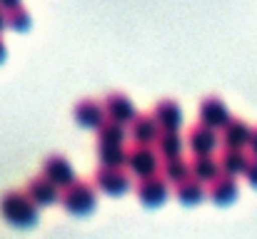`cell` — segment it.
Returning <instances> with one entry per match:
<instances>
[{
	"mask_svg": "<svg viewBox=\"0 0 257 239\" xmlns=\"http://www.w3.org/2000/svg\"><path fill=\"white\" fill-rule=\"evenodd\" d=\"M0 214L10 227L28 229L38 222V204L23 189H8L5 194H0Z\"/></svg>",
	"mask_w": 257,
	"mask_h": 239,
	"instance_id": "cell-1",
	"label": "cell"
},
{
	"mask_svg": "<svg viewBox=\"0 0 257 239\" xmlns=\"http://www.w3.org/2000/svg\"><path fill=\"white\" fill-rule=\"evenodd\" d=\"M60 204H63L70 214H75V217H85V214H90V212L95 209V204H97L95 187L87 184V182H75L73 187L63 189V194H60Z\"/></svg>",
	"mask_w": 257,
	"mask_h": 239,
	"instance_id": "cell-2",
	"label": "cell"
},
{
	"mask_svg": "<svg viewBox=\"0 0 257 239\" xmlns=\"http://www.w3.org/2000/svg\"><path fill=\"white\" fill-rule=\"evenodd\" d=\"M160 155L155 147H148V145H135L130 147L127 152V169L138 177V179H145V177H155L160 174Z\"/></svg>",
	"mask_w": 257,
	"mask_h": 239,
	"instance_id": "cell-3",
	"label": "cell"
},
{
	"mask_svg": "<svg viewBox=\"0 0 257 239\" xmlns=\"http://www.w3.org/2000/svg\"><path fill=\"white\" fill-rule=\"evenodd\" d=\"M40 174L45 179H50L60 189H68V187H73L78 182L75 169H73L70 159L65 157V155H48V157L43 159V164H40Z\"/></svg>",
	"mask_w": 257,
	"mask_h": 239,
	"instance_id": "cell-4",
	"label": "cell"
},
{
	"mask_svg": "<svg viewBox=\"0 0 257 239\" xmlns=\"http://www.w3.org/2000/svg\"><path fill=\"white\" fill-rule=\"evenodd\" d=\"M102 107H105V115L107 120L117 122V125H130L135 117H138V110H135V102L120 92V90H112L102 97Z\"/></svg>",
	"mask_w": 257,
	"mask_h": 239,
	"instance_id": "cell-5",
	"label": "cell"
},
{
	"mask_svg": "<svg viewBox=\"0 0 257 239\" xmlns=\"http://www.w3.org/2000/svg\"><path fill=\"white\" fill-rule=\"evenodd\" d=\"M197 117H200L202 125H207V127H212V130H222V127L230 122V110H227V105H225L222 97L207 95V97H202L200 105H197Z\"/></svg>",
	"mask_w": 257,
	"mask_h": 239,
	"instance_id": "cell-6",
	"label": "cell"
},
{
	"mask_svg": "<svg viewBox=\"0 0 257 239\" xmlns=\"http://www.w3.org/2000/svg\"><path fill=\"white\" fill-rule=\"evenodd\" d=\"M138 199L145 204V207H160L165 204V199L170 197V184L163 174H155V177H145V179H138Z\"/></svg>",
	"mask_w": 257,
	"mask_h": 239,
	"instance_id": "cell-7",
	"label": "cell"
},
{
	"mask_svg": "<svg viewBox=\"0 0 257 239\" xmlns=\"http://www.w3.org/2000/svg\"><path fill=\"white\" fill-rule=\"evenodd\" d=\"M185 142H187V147L192 150L195 157H200V155H212L215 147L220 145V135H217V130H212V127L197 122V125H192V127L187 130Z\"/></svg>",
	"mask_w": 257,
	"mask_h": 239,
	"instance_id": "cell-8",
	"label": "cell"
},
{
	"mask_svg": "<svg viewBox=\"0 0 257 239\" xmlns=\"http://www.w3.org/2000/svg\"><path fill=\"white\" fill-rule=\"evenodd\" d=\"M73 117H75V122H78L80 127H87V130H100L102 122L107 120L102 102H97V100H92V97H83V100L75 102Z\"/></svg>",
	"mask_w": 257,
	"mask_h": 239,
	"instance_id": "cell-9",
	"label": "cell"
},
{
	"mask_svg": "<svg viewBox=\"0 0 257 239\" xmlns=\"http://www.w3.org/2000/svg\"><path fill=\"white\" fill-rule=\"evenodd\" d=\"M95 187L110 197L125 194L130 189V177L122 169H107V167H97L95 172Z\"/></svg>",
	"mask_w": 257,
	"mask_h": 239,
	"instance_id": "cell-10",
	"label": "cell"
},
{
	"mask_svg": "<svg viewBox=\"0 0 257 239\" xmlns=\"http://www.w3.org/2000/svg\"><path fill=\"white\" fill-rule=\"evenodd\" d=\"M250 135H252V127L242 117H230V122L222 127L220 142L225 145V150H245L250 145Z\"/></svg>",
	"mask_w": 257,
	"mask_h": 239,
	"instance_id": "cell-11",
	"label": "cell"
},
{
	"mask_svg": "<svg viewBox=\"0 0 257 239\" xmlns=\"http://www.w3.org/2000/svg\"><path fill=\"white\" fill-rule=\"evenodd\" d=\"M25 194L38 204V207H50V204H55V202H60V187H55L50 179H45L43 174H38V177H33L30 182H28V187H25Z\"/></svg>",
	"mask_w": 257,
	"mask_h": 239,
	"instance_id": "cell-12",
	"label": "cell"
},
{
	"mask_svg": "<svg viewBox=\"0 0 257 239\" xmlns=\"http://www.w3.org/2000/svg\"><path fill=\"white\" fill-rule=\"evenodd\" d=\"M153 117L155 122L160 125L163 132H177L180 125H182V110L175 100H158L155 107H153Z\"/></svg>",
	"mask_w": 257,
	"mask_h": 239,
	"instance_id": "cell-13",
	"label": "cell"
},
{
	"mask_svg": "<svg viewBox=\"0 0 257 239\" xmlns=\"http://www.w3.org/2000/svg\"><path fill=\"white\" fill-rule=\"evenodd\" d=\"M160 125L155 122V117H153V112L150 115H138L133 122H130V137L135 140V145H148V147H153L155 142H158V137H160Z\"/></svg>",
	"mask_w": 257,
	"mask_h": 239,
	"instance_id": "cell-14",
	"label": "cell"
},
{
	"mask_svg": "<svg viewBox=\"0 0 257 239\" xmlns=\"http://www.w3.org/2000/svg\"><path fill=\"white\" fill-rule=\"evenodd\" d=\"M190 174L192 179L202 182V184H212L222 169H220V159H215L212 155H200V157H192L190 159Z\"/></svg>",
	"mask_w": 257,
	"mask_h": 239,
	"instance_id": "cell-15",
	"label": "cell"
},
{
	"mask_svg": "<svg viewBox=\"0 0 257 239\" xmlns=\"http://www.w3.org/2000/svg\"><path fill=\"white\" fill-rule=\"evenodd\" d=\"M207 194H210V199H212L215 204H230V202L237 197V179L230 177V174H220V177L210 184Z\"/></svg>",
	"mask_w": 257,
	"mask_h": 239,
	"instance_id": "cell-16",
	"label": "cell"
},
{
	"mask_svg": "<svg viewBox=\"0 0 257 239\" xmlns=\"http://www.w3.org/2000/svg\"><path fill=\"white\" fill-rule=\"evenodd\" d=\"M220 169L222 174H230V177H237V174H245L247 164H250V157L245 150H222L220 155Z\"/></svg>",
	"mask_w": 257,
	"mask_h": 239,
	"instance_id": "cell-17",
	"label": "cell"
},
{
	"mask_svg": "<svg viewBox=\"0 0 257 239\" xmlns=\"http://www.w3.org/2000/svg\"><path fill=\"white\" fill-rule=\"evenodd\" d=\"M155 150L163 159H175L182 157V150H185V140L180 132H160L158 142H155Z\"/></svg>",
	"mask_w": 257,
	"mask_h": 239,
	"instance_id": "cell-18",
	"label": "cell"
},
{
	"mask_svg": "<svg viewBox=\"0 0 257 239\" xmlns=\"http://www.w3.org/2000/svg\"><path fill=\"white\" fill-rule=\"evenodd\" d=\"M125 145V125L105 120L97 130V147H122Z\"/></svg>",
	"mask_w": 257,
	"mask_h": 239,
	"instance_id": "cell-19",
	"label": "cell"
},
{
	"mask_svg": "<svg viewBox=\"0 0 257 239\" xmlns=\"http://www.w3.org/2000/svg\"><path fill=\"white\" fill-rule=\"evenodd\" d=\"M160 174L168 179V184H182L185 179H190V162L185 157H175V159H163V167H160Z\"/></svg>",
	"mask_w": 257,
	"mask_h": 239,
	"instance_id": "cell-20",
	"label": "cell"
},
{
	"mask_svg": "<svg viewBox=\"0 0 257 239\" xmlns=\"http://www.w3.org/2000/svg\"><path fill=\"white\" fill-rule=\"evenodd\" d=\"M175 194H177V199H180L182 204L192 207V204H197V202H202V199H205L207 189H205V184H202V182H197V179H192V177H190V179H185L182 184H177Z\"/></svg>",
	"mask_w": 257,
	"mask_h": 239,
	"instance_id": "cell-21",
	"label": "cell"
},
{
	"mask_svg": "<svg viewBox=\"0 0 257 239\" xmlns=\"http://www.w3.org/2000/svg\"><path fill=\"white\" fill-rule=\"evenodd\" d=\"M127 147H97V162L100 167H107V169H122L127 167Z\"/></svg>",
	"mask_w": 257,
	"mask_h": 239,
	"instance_id": "cell-22",
	"label": "cell"
},
{
	"mask_svg": "<svg viewBox=\"0 0 257 239\" xmlns=\"http://www.w3.org/2000/svg\"><path fill=\"white\" fill-rule=\"evenodd\" d=\"M8 28L13 30H28L30 28V13L25 8H15L8 13Z\"/></svg>",
	"mask_w": 257,
	"mask_h": 239,
	"instance_id": "cell-23",
	"label": "cell"
},
{
	"mask_svg": "<svg viewBox=\"0 0 257 239\" xmlns=\"http://www.w3.org/2000/svg\"><path fill=\"white\" fill-rule=\"evenodd\" d=\"M245 177H247V182L257 187V157H250V164H247V169H245Z\"/></svg>",
	"mask_w": 257,
	"mask_h": 239,
	"instance_id": "cell-24",
	"label": "cell"
},
{
	"mask_svg": "<svg viewBox=\"0 0 257 239\" xmlns=\"http://www.w3.org/2000/svg\"><path fill=\"white\" fill-rule=\"evenodd\" d=\"M0 8L10 13V10H15V8H20V0H0Z\"/></svg>",
	"mask_w": 257,
	"mask_h": 239,
	"instance_id": "cell-25",
	"label": "cell"
},
{
	"mask_svg": "<svg viewBox=\"0 0 257 239\" xmlns=\"http://www.w3.org/2000/svg\"><path fill=\"white\" fill-rule=\"evenodd\" d=\"M250 152H252V157H257V127H252V135H250Z\"/></svg>",
	"mask_w": 257,
	"mask_h": 239,
	"instance_id": "cell-26",
	"label": "cell"
},
{
	"mask_svg": "<svg viewBox=\"0 0 257 239\" xmlns=\"http://www.w3.org/2000/svg\"><path fill=\"white\" fill-rule=\"evenodd\" d=\"M3 28H8V15H5V10L0 8V30H3Z\"/></svg>",
	"mask_w": 257,
	"mask_h": 239,
	"instance_id": "cell-27",
	"label": "cell"
},
{
	"mask_svg": "<svg viewBox=\"0 0 257 239\" xmlns=\"http://www.w3.org/2000/svg\"><path fill=\"white\" fill-rule=\"evenodd\" d=\"M5 53H8V50H5V43H3V40H0V60H3V58H5Z\"/></svg>",
	"mask_w": 257,
	"mask_h": 239,
	"instance_id": "cell-28",
	"label": "cell"
}]
</instances>
